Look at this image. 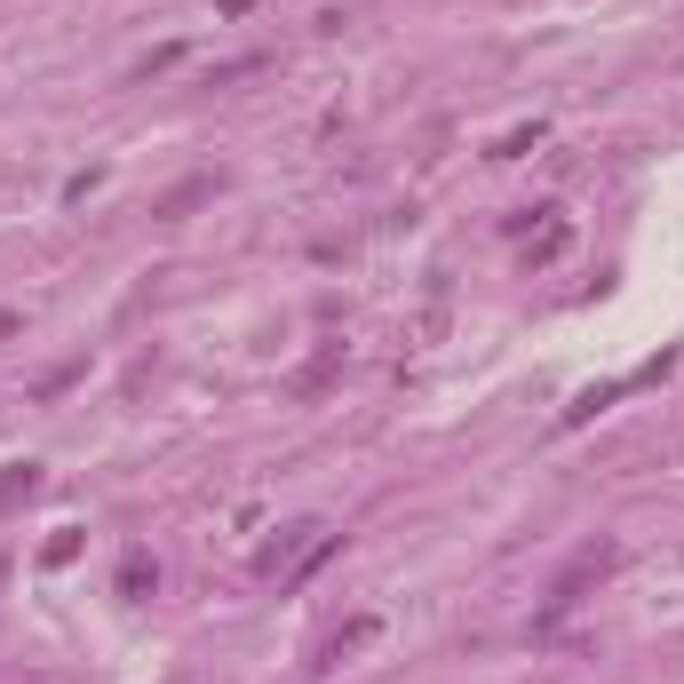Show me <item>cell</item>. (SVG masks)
Listing matches in <instances>:
<instances>
[{
  "label": "cell",
  "mask_w": 684,
  "mask_h": 684,
  "mask_svg": "<svg viewBox=\"0 0 684 684\" xmlns=\"http://www.w3.org/2000/svg\"><path fill=\"white\" fill-rule=\"evenodd\" d=\"M80 558V526H64V533H48V550H41V565H73Z\"/></svg>",
  "instance_id": "cell-10"
},
{
  "label": "cell",
  "mask_w": 684,
  "mask_h": 684,
  "mask_svg": "<svg viewBox=\"0 0 684 684\" xmlns=\"http://www.w3.org/2000/svg\"><path fill=\"white\" fill-rule=\"evenodd\" d=\"M613 565H621V541H589V550H581V558L558 573V589H550V613H541V621H558V613H573V605L589 597V589H597V581H605Z\"/></svg>",
  "instance_id": "cell-1"
},
{
  "label": "cell",
  "mask_w": 684,
  "mask_h": 684,
  "mask_svg": "<svg viewBox=\"0 0 684 684\" xmlns=\"http://www.w3.org/2000/svg\"><path fill=\"white\" fill-rule=\"evenodd\" d=\"M541 135H550V128H541V120H526V128H509V135H501V144H494V159H526V152L541 144Z\"/></svg>",
  "instance_id": "cell-9"
},
{
  "label": "cell",
  "mask_w": 684,
  "mask_h": 684,
  "mask_svg": "<svg viewBox=\"0 0 684 684\" xmlns=\"http://www.w3.org/2000/svg\"><path fill=\"white\" fill-rule=\"evenodd\" d=\"M263 64H271V56H231V64H216V88H223V80H247V73H263Z\"/></svg>",
  "instance_id": "cell-11"
},
{
  "label": "cell",
  "mask_w": 684,
  "mask_h": 684,
  "mask_svg": "<svg viewBox=\"0 0 684 684\" xmlns=\"http://www.w3.org/2000/svg\"><path fill=\"white\" fill-rule=\"evenodd\" d=\"M216 191H223V176H216V167H208V176H184V184H176V191H167V199H159V208H152V216H159V223H184L191 208H208V199H216Z\"/></svg>",
  "instance_id": "cell-4"
},
{
  "label": "cell",
  "mask_w": 684,
  "mask_h": 684,
  "mask_svg": "<svg viewBox=\"0 0 684 684\" xmlns=\"http://www.w3.org/2000/svg\"><path fill=\"white\" fill-rule=\"evenodd\" d=\"M334 366H342V342H327V351H319L311 366H302V374H295V398H319V390L334 383Z\"/></svg>",
  "instance_id": "cell-8"
},
{
  "label": "cell",
  "mask_w": 684,
  "mask_h": 684,
  "mask_svg": "<svg viewBox=\"0 0 684 684\" xmlns=\"http://www.w3.org/2000/svg\"><path fill=\"white\" fill-rule=\"evenodd\" d=\"M255 9H263V0H216V16H223V24H239V16H255Z\"/></svg>",
  "instance_id": "cell-13"
},
{
  "label": "cell",
  "mask_w": 684,
  "mask_h": 684,
  "mask_svg": "<svg viewBox=\"0 0 684 684\" xmlns=\"http://www.w3.org/2000/svg\"><path fill=\"white\" fill-rule=\"evenodd\" d=\"M112 597H120V605H152V597H159V558H152V550H128L120 573H112Z\"/></svg>",
  "instance_id": "cell-3"
},
{
  "label": "cell",
  "mask_w": 684,
  "mask_h": 684,
  "mask_svg": "<svg viewBox=\"0 0 684 684\" xmlns=\"http://www.w3.org/2000/svg\"><path fill=\"white\" fill-rule=\"evenodd\" d=\"M565 247H573V223H565V216L550 208V216H541V239H533V247H526V263H533V271H550V263H558Z\"/></svg>",
  "instance_id": "cell-6"
},
{
  "label": "cell",
  "mask_w": 684,
  "mask_h": 684,
  "mask_svg": "<svg viewBox=\"0 0 684 684\" xmlns=\"http://www.w3.org/2000/svg\"><path fill=\"white\" fill-rule=\"evenodd\" d=\"M32 494H41V462H9V470H0V518L24 509Z\"/></svg>",
  "instance_id": "cell-7"
},
{
  "label": "cell",
  "mask_w": 684,
  "mask_h": 684,
  "mask_svg": "<svg viewBox=\"0 0 684 684\" xmlns=\"http://www.w3.org/2000/svg\"><path fill=\"white\" fill-rule=\"evenodd\" d=\"M176 56H184V48H176V41H167V48H152V56H144V64H135V80H152V73H167V64H176Z\"/></svg>",
  "instance_id": "cell-12"
},
{
  "label": "cell",
  "mask_w": 684,
  "mask_h": 684,
  "mask_svg": "<svg viewBox=\"0 0 684 684\" xmlns=\"http://www.w3.org/2000/svg\"><path fill=\"white\" fill-rule=\"evenodd\" d=\"M374 637H383V621H374V613H358V621H342V629H334V637L319 644V669H334L342 653H366Z\"/></svg>",
  "instance_id": "cell-5"
},
{
  "label": "cell",
  "mask_w": 684,
  "mask_h": 684,
  "mask_svg": "<svg viewBox=\"0 0 684 684\" xmlns=\"http://www.w3.org/2000/svg\"><path fill=\"white\" fill-rule=\"evenodd\" d=\"M319 533H327L319 518H295V526H279V533H271L263 550H255V573H263V581H287L302 558H311V541H319Z\"/></svg>",
  "instance_id": "cell-2"
}]
</instances>
